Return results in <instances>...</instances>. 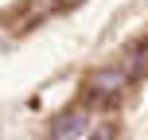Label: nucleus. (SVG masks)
<instances>
[{"label":"nucleus","mask_w":148,"mask_h":140,"mask_svg":"<svg viewBox=\"0 0 148 140\" xmlns=\"http://www.w3.org/2000/svg\"><path fill=\"white\" fill-rule=\"evenodd\" d=\"M82 125H86V117H82V109H74V113H62L47 132H51V136H82V132H86Z\"/></svg>","instance_id":"f257e3e1"}]
</instances>
